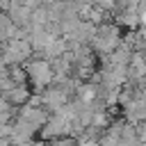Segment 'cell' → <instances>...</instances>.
Instances as JSON below:
<instances>
[{
  "instance_id": "6da1fadb",
  "label": "cell",
  "mask_w": 146,
  "mask_h": 146,
  "mask_svg": "<svg viewBox=\"0 0 146 146\" xmlns=\"http://www.w3.org/2000/svg\"><path fill=\"white\" fill-rule=\"evenodd\" d=\"M11 32H14V27H11V21H9L7 16H0V39H7Z\"/></svg>"
}]
</instances>
